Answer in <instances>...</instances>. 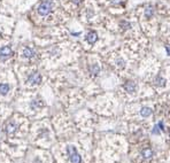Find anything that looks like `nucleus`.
I'll use <instances>...</instances> for the list:
<instances>
[{
	"instance_id": "1",
	"label": "nucleus",
	"mask_w": 170,
	"mask_h": 163,
	"mask_svg": "<svg viewBox=\"0 0 170 163\" xmlns=\"http://www.w3.org/2000/svg\"><path fill=\"white\" fill-rule=\"evenodd\" d=\"M163 148L155 145L149 137L136 140L132 145L131 163H157Z\"/></svg>"
},
{
	"instance_id": "2",
	"label": "nucleus",
	"mask_w": 170,
	"mask_h": 163,
	"mask_svg": "<svg viewBox=\"0 0 170 163\" xmlns=\"http://www.w3.org/2000/svg\"><path fill=\"white\" fill-rule=\"evenodd\" d=\"M66 156L69 163H85L83 154L79 152L78 147L74 144H68L64 147Z\"/></svg>"
},
{
	"instance_id": "3",
	"label": "nucleus",
	"mask_w": 170,
	"mask_h": 163,
	"mask_svg": "<svg viewBox=\"0 0 170 163\" xmlns=\"http://www.w3.org/2000/svg\"><path fill=\"white\" fill-rule=\"evenodd\" d=\"M122 90L124 91V93L129 97H137L140 94V91H141V86L140 84L138 83L137 80H133V79H130V80H126L125 83L122 85Z\"/></svg>"
},
{
	"instance_id": "4",
	"label": "nucleus",
	"mask_w": 170,
	"mask_h": 163,
	"mask_svg": "<svg viewBox=\"0 0 170 163\" xmlns=\"http://www.w3.org/2000/svg\"><path fill=\"white\" fill-rule=\"evenodd\" d=\"M151 84H152L155 89H164L165 85H167V78H165L162 73L157 72L154 77H152Z\"/></svg>"
},
{
	"instance_id": "5",
	"label": "nucleus",
	"mask_w": 170,
	"mask_h": 163,
	"mask_svg": "<svg viewBox=\"0 0 170 163\" xmlns=\"http://www.w3.org/2000/svg\"><path fill=\"white\" fill-rule=\"evenodd\" d=\"M52 8H53V3L50 1V0H44L38 7V13L41 16H46L52 12Z\"/></svg>"
},
{
	"instance_id": "6",
	"label": "nucleus",
	"mask_w": 170,
	"mask_h": 163,
	"mask_svg": "<svg viewBox=\"0 0 170 163\" xmlns=\"http://www.w3.org/2000/svg\"><path fill=\"white\" fill-rule=\"evenodd\" d=\"M13 55V51L9 46H5L0 48V61H5Z\"/></svg>"
},
{
	"instance_id": "7",
	"label": "nucleus",
	"mask_w": 170,
	"mask_h": 163,
	"mask_svg": "<svg viewBox=\"0 0 170 163\" xmlns=\"http://www.w3.org/2000/svg\"><path fill=\"white\" fill-rule=\"evenodd\" d=\"M114 65H115V68H116L117 70L122 71V70H124V69L126 68L128 63H126V60H125L124 57L117 56V57H115V60H114Z\"/></svg>"
},
{
	"instance_id": "8",
	"label": "nucleus",
	"mask_w": 170,
	"mask_h": 163,
	"mask_svg": "<svg viewBox=\"0 0 170 163\" xmlns=\"http://www.w3.org/2000/svg\"><path fill=\"white\" fill-rule=\"evenodd\" d=\"M162 134L164 136L163 137V142L167 147H170V122L168 124L164 123V130L162 132Z\"/></svg>"
},
{
	"instance_id": "9",
	"label": "nucleus",
	"mask_w": 170,
	"mask_h": 163,
	"mask_svg": "<svg viewBox=\"0 0 170 163\" xmlns=\"http://www.w3.org/2000/svg\"><path fill=\"white\" fill-rule=\"evenodd\" d=\"M41 75L39 73V72H32L29 77H28V82L30 84H33V85H36V84H40L41 83Z\"/></svg>"
},
{
	"instance_id": "10",
	"label": "nucleus",
	"mask_w": 170,
	"mask_h": 163,
	"mask_svg": "<svg viewBox=\"0 0 170 163\" xmlns=\"http://www.w3.org/2000/svg\"><path fill=\"white\" fill-rule=\"evenodd\" d=\"M85 39H86V41H88L90 45H93V44H96L97 40H98V33H97L96 31L91 30V31H89V32L86 33V36H85Z\"/></svg>"
},
{
	"instance_id": "11",
	"label": "nucleus",
	"mask_w": 170,
	"mask_h": 163,
	"mask_svg": "<svg viewBox=\"0 0 170 163\" xmlns=\"http://www.w3.org/2000/svg\"><path fill=\"white\" fill-rule=\"evenodd\" d=\"M89 72L92 77H97L100 75L101 72V67L98 64V63H92L90 67H89Z\"/></svg>"
},
{
	"instance_id": "12",
	"label": "nucleus",
	"mask_w": 170,
	"mask_h": 163,
	"mask_svg": "<svg viewBox=\"0 0 170 163\" xmlns=\"http://www.w3.org/2000/svg\"><path fill=\"white\" fill-rule=\"evenodd\" d=\"M154 13H155V9H154V7L152 5H148L144 11V15H145L146 19H152L154 16Z\"/></svg>"
},
{
	"instance_id": "13",
	"label": "nucleus",
	"mask_w": 170,
	"mask_h": 163,
	"mask_svg": "<svg viewBox=\"0 0 170 163\" xmlns=\"http://www.w3.org/2000/svg\"><path fill=\"white\" fill-rule=\"evenodd\" d=\"M16 130H17V125H16L14 122H9V123L6 125V128H5V131H6L7 134H13Z\"/></svg>"
},
{
	"instance_id": "14",
	"label": "nucleus",
	"mask_w": 170,
	"mask_h": 163,
	"mask_svg": "<svg viewBox=\"0 0 170 163\" xmlns=\"http://www.w3.org/2000/svg\"><path fill=\"white\" fill-rule=\"evenodd\" d=\"M23 56H24V57H28V59L33 57V56H35L33 49H31L30 47H25V48L23 49Z\"/></svg>"
},
{
	"instance_id": "15",
	"label": "nucleus",
	"mask_w": 170,
	"mask_h": 163,
	"mask_svg": "<svg viewBox=\"0 0 170 163\" xmlns=\"http://www.w3.org/2000/svg\"><path fill=\"white\" fill-rule=\"evenodd\" d=\"M9 85L8 84H0V94L1 96H6L9 92Z\"/></svg>"
},
{
	"instance_id": "16",
	"label": "nucleus",
	"mask_w": 170,
	"mask_h": 163,
	"mask_svg": "<svg viewBox=\"0 0 170 163\" xmlns=\"http://www.w3.org/2000/svg\"><path fill=\"white\" fill-rule=\"evenodd\" d=\"M43 105H44V104H43L41 100H39V99L37 100V99H36V100H33V101L31 102V108H32V109H38V108L43 107Z\"/></svg>"
},
{
	"instance_id": "17",
	"label": "nucleus",
	"mask_w": 170,
	"mask_h": 163,
	"mask_svg": "<svg viewBox=\"0 0 170 163\" xmlns=\"http://www.w3.org/2000/svg\"><path fill=\"white\" fill-rule=\"evenodd\" d=\"M121 25H122V28H123L124 30L130 29V27H131V24H130L129 22H126V21H122V22H121Z\"/></svg>"
},
{
	"instance_id": "18",
	"label": "nucleus",
	"mask_w": 170,
	"mask_h": 163,
	"mask_svg": "<svg viewBox=\"0 0 170 163\" xmlns=\"http://www.w3.org/2000/svg\"><path fill=\"white\" fill-rule=\"evenodd\" d=\"M165 51H167V54H168V55H170V47H169V46H167V47H165Z\"/></svg>"
},
{
	"instance_id": "19",
	"label": "nucleus",
	"mask_w": 170,
	"mask_h": 163,
	"mask_svg": "<svg viewBox=\"0 0 170 163\" xmlns=\"http://www.w3.org/2000/svg\"><path fill=\"white\" fill-rule=\"evenodd\" d=\"M80 1H82V0H72V3H74V4H76V5H78Z\"/></svg>"
},
{
	"instance_id": "20",
	"label": "nucleus",
	"mask_w": 170,
	"mask_h": 163,
	"mask_svg": "<svg viewBox=\"0 0 170 163\" xmlns=\"http://www.w3.org/2000/svg\"><path fill=\"white\" fill-rule=\"evenodd\" d=\"M121 1H122V0H113V3H114V4H120Z\"/></svg>"
}]
</instances>
